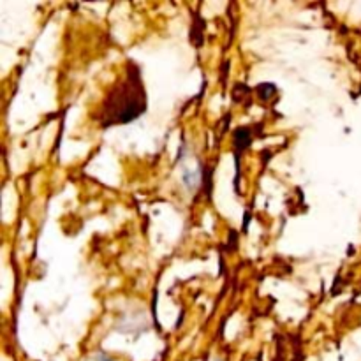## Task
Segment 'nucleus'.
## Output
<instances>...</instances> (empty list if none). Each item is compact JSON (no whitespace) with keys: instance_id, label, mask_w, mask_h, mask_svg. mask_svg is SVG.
<instances>
[{"instance_id":"5","label":"nucleus","mask_w":361,"mask_h":361,"mask_svg":"<svg viewBox=\"0 0 361 361\" xmlns=\"http://www.w3.org/2000/svg\"><path fill=\"white\" fill-rule=\"evenodd\" d=\"M215 361H222V360H215Z\"/></svg>"},{"instance_id":"1","label":"nucleus","mask_w":361,"mask_h":361,"mask_svg":"<svg viewBox=\"0 0 361 361\" xmlns=\"http://www.w3.org/2000/svg\"><path fill=\"white\" fill-rule=\"evenodd\" d=\"M141 97H145V92H143V83L139 80V72L138 69H131V71H127L125 82L120 83L111 92V96L104 101L103 113H101L103 125L127 124V122L136 120L139 117V113L136 110H132L129 104H125V99L132 101L141 99Z\"/></svg>"},{"instance_id":"2","label":"nucleus","mask_w":361,"mask_h":361,"mask_svg":"<svg viewBox=\"0 0 361 361\" xmlns=\"http://www.w3.org/2000/svg\"><path fill=\"white\" fill-rule=\"evenodd\" d=\"M182 182H184V185L189 191H194V189L201 184V173L185 167V170H182Z\"/></svg>"},{"instance_id":"4","label":"nucleus","mask_w":361,"mask_h":361,"mask_svg":"<svg viewBox=\"0 0 361 361\" xmlns=\"http://www.w3.org/2000/svg\"><path fill=\"white\" fill-rule=\"evenodd\" d=\"M96 361H117V360H113V357L108 356V354L99 353V354H97V356H96Z\"/></svg>"},{"instance_id":"3","label":"nucleus","mask_w":361,"mask_h":361,"mask_svg":"<svg viewBox=\"0 0 361 361\" xmlns=\"http://www.w3.org/2000/svg\"><path fill=\"white\" fill-rule=\"evenodd\" d=\"M234 141H236V145L240 143V150L245 148V146L251 143V131H248V129H240V131H236Z\"/></svg>"}]
</instances>
